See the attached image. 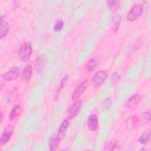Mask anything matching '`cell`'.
Wrapping results in <instances>:
<instances>
[{
    "label": "cell",
    "mask_w": 151,
    "mask_h": 151,
    "mask_svg": "<svg viewBox=\"0 0 151 151\" xmlns=\"http://www.w3.org/2000/svg\"><path fill=\"white\" fill-rule=\"evenodd\" d=\"M18 95V90L16 87H12L9 94L8 95L7 99L10 103H12L16 100Z\"/></svg>",
    "instance_id": "obj_19"
},
{
    "label": "cell",
    "mask_w": 151,
    "mask_h": 151,
    "mask_svg": "<svg viewBox=\"0 0 151 151\" xmlns=\"http://www.w3.org/2000/svg\"><path fill=\"white\" fill-rule=\"evenodd\" d=\"M117 146V143L115 141H110L109 145H108V148L110 150H114V148Z\"/></svg>",
    "instance_id": "obj_26"
},
{
    "label": "cell",
    "mask_w": 151,
    "mask_h": 151,
    "mask_svg": "<svg viewBox=\"0 0 151 151\" xmlns=\"http://www.w3.org/2000/svg\"><path fill=\"white\" fill-rule=\"evenodd\" d=\"M88 80L87 79L83 81L81 83L79 84L75 88L73 93L72 97H71L72 100L74 101L77 100L79 99V97L82 95V94L86 90L88 87Z\"/></svg>",
    "instance_id": "obj_5"
},
{
    "label": "cell",
    "mask_w": 151,
    "mask_h": 151,
    "mask_svg": "<svg viewBox=\"0 0 151 151\" xmlns=\"http://www.w3.org/2000/svg\"><path fill=\"white\" fill-rule=\"evenodd\" d=\"M120 76L117 73V72H114V73L112 74L111 75V81L115 84L120 79Z\"/></svg>",
    "instance_id": "obj_23"
},
{
    "label": "cell",
    "mask_w": 151,
    "mask_h": 151,
    "mask_svg": "<svg viewBox=\"0 0 151 151\" xmlns=\"http://www.w3.org/2000/svg\"><path fill=\"white\" fill-rule=\"evenodd\" d=\"M12 133H13V127L11 125L7 126L1 136V139H0L1 146L5 145L8 142V140L10 139L12 134Z\"/></svg>",
    "instance_id": "obj_7"
},
{
    "label": "cell",
    "mask_w": 151,
    "mask_h": 151,
    "mask_svg": "<svg viewBox=\"0 0 151 151\" xmlns=\"http://www.w3.org/2000/svg\"><path fill=\"white\" fill-rule=\"evenodd\" d=\"M32 73V66L30 64L27 65L26 67L23 69L21 74V78L24 82H28L30 79Z\"/></svg>",
    "instance_id": "obj_11"
},
{
    "label": "cell",
    "mask_w": 151,
    "mask_h": 151,
    "mask_svg": "<svg viewBox=\"0 0 151 151\" xmlns=\"http://www.w3.org/2000/svg\"><path fill=\"white\" fill-rule=\"evenodd\" d=\"M87 125L90 130H97L99 127V121L97 116L95 114L90 115L87 120Z\"/></svg>",
    "instance_id": "obj_9"
},
{
    "label": "cell",
    "mask_w": 151,
    "mask_h": 151,
    "mask_svg": "<svg viewBox=\"0 0 151 151\" xmlns=\"http://www.w3.org/2000/svg\"><path fill=\"white\" fill-rule=\"evenodd\" d=\"M120 16L119 15H116L113 17V25L114 27L115 31L117 30V28L119 27L120 22Z\"/></svg>",
    "instance_id": "obj_21"
},
{
    "label": "cell",
    "mask_w": 151,
    "mask_h": 151,
    "mask_svg": "<svg viewBox=\"0 0 151 151\" xmlns=\"http://www.w3.org/2000/svg\"><path fill=\"white\" fill-rule=\"evenodd\" d=\"M82 107V101L77 100L74 102V103L71 105L67 111V119L68 120H71L76 117L81 110Z\"/></svg>",
    "instance_id": "obj_3"
},
{
    "label": "cell",
    "mask_w": 151,
    "mask_h": 151,
    "mask_svg": "<svg viewBox=\"0 0 151 151\" xmlns=\"http://www.w3.org/2000/svg\"><path fill=\"white\" fill-rule=\"evenodd\" d=\"M61 141V140L58 137L57 134H53L50 137V139L49 140V142H48V146H49L50 149L51 150H56L58 148Z\"/></svg>",
    "instance_id": "obj_10"
},
{
    "label": "cell",
    "mask_w": 151,
    "mask_h": 151,
    "mask_svg": "<svg viewBox=\"0 0 151 151\" xmlns=\"http://www.w3.org/2000/svg\"><path fill=\"white\" fill-rule=\"evenodd\" d=\"M106 78L107 74L105 71L100 70L96 73L91 79V82L93 87L97 88L100 87L105 81Z\"/></svg>",
    "instance_id": "obj_4"
},
{
    "label": "cell",
    "mask_w": 151,
    "mask_h": 151,
    "mask_svg": "<svg viewBox=\"0 0 151 151\" xmlns=\"http://www.w3.org/2000/svg\"><path fill=\"white\" fill-rule=\"evenodd\" d=\"M142 97L139 94H135L127 99L124 104V106L126 108H130L137 105L141 101Z\"/></svg>",
    "instance_id": "obj_8"
},
{
    "label": "cell",
    "mask_w": 151,
    "mask_h": 151,
    "mask_svg": "<svg viewBox=\"0 0 151 151\" xmlns=\"http://www.w3.org/2000/svg\"><path fill=\"white\" fill-rule=\"evenodd\" d=\"M68 124H69L68 120L67 119H66L63 121V122L61 123V124H60V126L59 127L57 134L61 140L65 136Z\"/></svg>",
    "instance_id": "obj_13"
},
{
    "label": "cell",
    "mask_w": 151,
    "mask_h": 151,
    "mask_svg": "<svg viewBox=\"0 0 151 151\" xmlns=\"http://www.w3.org/2000/svg\"><path fill=\"white\" fill-rule=\"evenodd\" d=\"M21 112V108L19 105H15L9 113V119L11 120H14L17 116L19 115Z\"/></svg>",
    "instance_id": "obj_17"
},
{
    "label": "cell",
    "mask_w": 151,
    "mask_h": 151,
    "mask_svg": "<svg viewBox=\"0 0 151 151\" xmlns=\"http://www.w3.org/2000/svg\"><path fill=\"white\" fill-rule=\"evenodd\" d=\"M111 104V100L110 98H107L105 100L103 101V103H102V106H103V107L104 108V109H108L110 105Z\"/></svg>",
    "instance_id": "obj_24"
},
{
    "label": "cell",
    "mask_w": 151,
    "mask_h": 151,
    "mask_svg": "<svg viewBox=\"0 0 151 151\" xmlns=\"http://www.w3.org/2000/svg\"><path fill=\"white\" fill-rule=\"evenodd\" d=\"M143 12V6L138 4L134 5L126 15V19L130 22H133L139 18Z\"/></svg>",
    "instance_id": "obj_2"
},
{
    "label": "cell",
    "mask_w": 151,
    "mask_h": 151,
    "mask_svg": "<svg viewBox=\"0 0 151 151\" xmlns=\"http://www.w3.org/2000/svg\"><path fill=\"white\" fill-rule=\"evenodd\" d=\"M32 52V45L28 41L23 42L18 51V57L22 61H27L31 57Z\"/></svg>",
    "instance_id": "obj_1"
},
{
    "label": "cell",
    "mask_w": 151,
    "mask_h": 151,
    "mask_svg": "<svg viewBox=\"0 0 151 151\" xmlns=\"http://www.w3.org/2000/svg\"><path fill=\"white\" fill-rule=\"evenodd\" d=\"M64 21L61 19H58L54 23V30L55 32L61 31L64 27Z\"/></svg>",
    "instance_id": "obj_20"
},
{
    "label": "cell",
    "mask_w": 151,
    "mask_h": 151,
    "mask_svg": "<svg viewBox=\"0 0 151 151\" xmlns=\"http://www.w3.org/2000/svg\"><path fill=\"white\" fill-rule=\"evenodd\" d=\"M1 123L2 122V119H3V113H2V110H1Z\"/></svg>",
    "instance_id": "obj_27"
},
{
    "label": "cell",
    "mask_w": 151,
    "mask_h": 151,
    "mask_svg": "<svg viewBox=\"0 0 151 151\" xmlns=\"http://www.w3.org/2000/svg\"><path fill=\"white\" fill-rule=\"evenodd\" d=\"M150 130L145 131L139 137L138 139V141L140 143L145 145H146L150 139Z\"/></svg>",
    "instance_id": "obj_16"
},
{
    "label": "cell",
    "mask_w": 151,
    "mask_h": 151,
    "mask_svg": "<svg viewBox=\"0 0 151 151\" xmlns=\"http://www.w3.org/2000/svg\"><path fill=\"white\" fill-rule=\"evenodd\" d=\"M106 4L110 11L113 12L117 11L120 6V2L118 1H106Z\"/></svg>",
    "instance_id": "obj_18"
},
{
    "label": "cell",
    "mask_w": 151,
    "mask_h": 151,
    "mask_svg": "<svg viewBox=\"0 0 151 151\" xmlns=\"http://www.w3.org/2000/svg\"><path fill=\"white\" fill-rule=\"evenodd\" d=\"M99 64V60L97 58L95 57L90 60L84 67V71L87 73L93 71L97 67Z\"/></svg>",
    "instance_id": "obj_14"
},
{
    "label": "cell",
    "mask_w": 151,
    "mask_h": 151,
    "mask_svg": "<svg viewBox=\"0 0 151 151\" xmlns=\"http://www.w3.org/2000/svg\"><path fill=\"white\" fill-rule=\"evenodd\" d=\"M9 31V25L7 21L5 19V15L1 17V30H0V38L2 39L5 37Z\"/></svg>",
    "instance_id": "obj_12"
},
{
    "label": "cell",
    "mask_w": 151,
    "mask_h": 151,
    "mask_svg": "<svg viewBox=\"0 0 151 151\" xmlns=\"http://www.w3.org/2000/svg\"><path fill=\"white\" fill-rule=\"evenodd\" d=\"M19 76L20 69L17 67H14L3 74L2 77L3 79L6 81H14L17 79Z\"/></svg>",
    "instance_id": "obj_6"
},
{
    "label": "cell",
    "mask_w": 151,
    "mask_h": 151,
    "mask_svg": "<svg viewBox=\"0 0 151 151\" xmlns=\"http://www.w3.org/2000/svg\"><path fill=\"white\" fill-rule=\"evenodd\" d=\"M67 78H68V77L67 76H65V77H64L62 80H61V82H60V86H59V88H58V94L60 93V91L61 90V89H63V87H64V85H65V82H66V81H67Z\"/></svg>",
    "instance_id": "obj_25"
},
{
    "label": "cell",
    "mask_w": 151,
    "mask_h": 151,
    "mask_svg": "<svg viewBox=\"0 0 151 151\" xmlns=\"http://www.w3.org/2000/svg\"><path fill=\"white\" fill-rule=\"evenodd\" d=\"M45 64V60L42 55H39L37 57L35 62V68L37 73L42 71Z\"/></svg>",
    "instance_id": "obj_15"
},
{
    "label": "cell",
    "mask_w": 151,
    "mask_h": 151,
    "mask_svg": "<svg viewBox=\"0 0 151 151\" xmlns=\"http://www.w3.org/2000/svg\"><path fill=\"white\" fill-rule=\"evenodd\" d=\"M142 119L145 123H147L150 120V113L149 111L145 112L142 114Z\"/></svg>",
    "instance_id": "obj_22"
}]
</instances>
